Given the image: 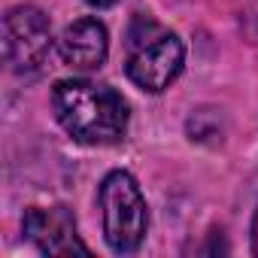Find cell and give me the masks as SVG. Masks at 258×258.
<instances>
[{"label":"cell","mask_w":258,"mask_h":258,"mask_svg":"<svg viewBox=\"0 0 258 258\" xmlns=\"http://www.w3.org/2000/svg\"><path fill=\"white\" fill-rule=\"evenodd\" d=\"M52 109L58 124L85 146H112L127 134V103L109 85L61 79L52 88Z\"/></svg>","instance_id":"1"},{"label":"cell","mask_w":258,"mask_h":258,"mask_svg":"<svg viewBox=\"0 0 258 258\" xmlns=\"http://www.w3.org/2000/svg\"><path fill=\"white\" fill-rule=\"evenodd\" d=\"M185 46L176 34L164 31L149 16H137L127 31V79L143 91H164L182 73Z\"/></svg>","instance_id":"2"},{"label":"cell","mask_w":258,"mask_h":258,"mask_svg":"<svg viewBox=\"0 0 258 258\" xmlns=\"http://www.w3.org/2000/svg\"><path fill=\"white\" fill-rule=\"evenodd\" d=\"M100 216H103V237L112 252L127 255L140 249L146 228H149V213H146V198L137 185V179L124 170H112L100 182Z\"/></svg>","instance_id":"3"},{"label":"cell","mask_w":258,"mask_h":258,"mask_svg":"<svg viewBox=\"0 0 258 258\" xmlns=\"http://www.w3.org/2000/svg\"><path fill=\"white\" fill-rule=\"evenodd\" d=\"M52 25L37 7H16L4 19V55L10 70L37 73L52 52Z\"/></svg>","instance_id":"4"},{"label":"cell","mask_w":258,"mask_h":258,"mask_svg":"<svg viewBox=\"0 0 258 258\" xmlns=\"http://www.w3.org/2000/svg\"><path fill=\"white\" fill-rule=\"evenodd\" d=\"M25 237L52 258H67V255H88V246L76 234V222L70 210L64 207H31L25 210L22 219Z\"/></svg>","instance_id":"5"},{"label":"cell","mask_w":258,"mask_h":258,"mask_svg":"<svg viewBox=\"0 0 258 258\" xmlns=\"http://www.w3.org/2000/svg\"><path fill=\"white\" fill-rule=\"evenodd\" d=\"M58 52H61V61L73 70H97L109 52V37L103 22L76 19L58 37Z\"/></svg>","instance_id":"6"},{"label":"cell","mask_w":258,"mask_h":258,"mask_svg":"<svg viewBox=\"0 0 258 258\" xmlns=\"http://www.w3.org/2000/svg\"><path fill=\"white\" fill-rule=\"evenodd\" d=\"M246 31L252 37V43H258V7L252 13H246Z\"/></svg>","instance_id":"7"},{"label":"cell","mask_w":258,"mask_h":258,"mask_svg":"<svg viewBox=\"0 0 258 258\" xmlns=\"http://www.w3.org/2000/svg\"><path fill=\"white\" fill-rule=\"evenodd\" d=\"M252 255H258V207H255V216H252Z\"/></svg>","instance_id":"8"},{"label":"cell","mask_w":258,"mask_h":258,"mask_svg":"<svg viewBox=\"0 0 258 258\" xmlns=\"http://www.w3.org/2000/svg\"><path fill=\"white\" fill-rule=\"evenodd\" d=\"M85 4H91V7H112L115 0H85Z\"/></svg>","instance_id":"9"}]
</instances>
